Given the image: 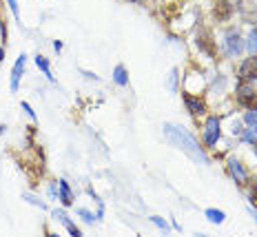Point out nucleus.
I'll use <instances>...</instances> for the list:
<instances>
[{
  "instance_id": "dca6fc26",
  "label": "nucleus",
  "mask_w": 257,
  "mask_h": 237,
  "mask_svg": "<svg viewBox=\"0 0 257 237\" xmlns=\"http://www.w3.org/2000/svg\"><path fill=\"white\" fill-rule=\"evenodd\" d=\"M244 122H246V124H250V126L257 124V106H255V109L250 106V109L244 113Z\"/></svg>"
},
{
  "instance_id": "39448f33",
  "label": "nucleus",
  "mask_w": 257,
  "mask_h": 237,
  "mask_svg": "<svg viewBox=\"0 0 257 237\" xmlns=\"http://www.w3.org/2000/svg\"><path fill=\"white\" fill-rule=\"evenodd\" d=\"M240 80L242 82H253L257 80V56L253 54L240 64Z\"/></svg>"
},
{
  "instance_id": "cd10ccee",
  "label": "nucleus",
  "mask_w": 257,
  "mask_h": 237,
  "mask_svg": "<svg viewBox=\"0 0 257 237\" xmlns=\"http://www.w3.org/2000/svg\"><path fill=\"white\" fill-rule=\"evenodd\" d=\"M0 27H2V18H0ZM2 34H4V27H2Z\"/></svg>"
},
{
  "instance_id": "1a4fd4ad",
  "label": "nucleus",
  "mask_w": 257,
  "mask_h": 237,
  "mask_svg": "<svg viewBox=\"0 0 257 237\" xmlns=\"http://www.w3.org/2000/svg\"><path fill=\"white\" fill-rule=\"evenodd\" d=\"M233 16V4L228 2V0H218L213 7V18L218 20V22H224V20H228Z\"/></svg>"
},
{
  "instance_id": "5701e85b",
  "label": "nucleus",
  "mask_w": 257,
  "mask_h": 237,
  "mask_svg": "<svg viewBox=\"0 0 257 237\" xmlns=\"http://www.w3.org/2000/svg\"><path fill=\"white\" fill-rule=\"evenodd\" d=\"M253 182H255V184H250V193H248V195H250V202L257 206V180H253Z\"/></svg>"
},
{
  "instance_id": "f03ea898",
  "label": "nucleus",
  "mask_w": 257,
  "mask_h": 237,
  "mask_svg": "<svg viewBox=\"0 0 257 237\" xmlns=\"http://www.w3.org/2000/svg\"><path fill=\"white\" fill-rule=\"evenodd\" d=\"M220 118L218 116H210L206 120V124H204V142H206V146H215L220 140V136H222V128H220Z\"/></svg>"
},
{
  "instance_id": "9d476101",
  "label": "nucleus",
  "mask_w": 257,
  "mask_h": 237,
  "mask_svg": "<svg viewBox=\"0 0 257 237\" xmlns=\"http://www.w3.org/2000/svg\"><path fill=\"white\" fill-rule=\"evenodd\" d=\"M24 64H27V56L20 54L18 60H16V64H14V69H12V91H14V94L18 91L20 78H22V74H24Z\"/></svg>"
},
{
  "instance_id": "4468645a",
  "label": "nucleus",
  "mask_w": 257,
  "mask_h": 237,
  "mask_svg": "<svg viewBox=\"0 0 257 237\" xmlns=\"http://www.w3.org/2000/svg\"><path fill=\"white\" fill-rule=\"evenodd\" d=\"M36 64H38V69H42V74L47 76L49 80H54V74H51V66H49V60L44 58V56H38L36 58Z\"/></svg>"
},
{
  "instance_id": "ddd939ff",
  "label": "nucleus",
  "mask_w": 257,
  "mask_h": 237,
  "mask_svg": "<svg viewBox=\"0 0 257 237\" xmlns=\"http://www.w3.org/2000/svg\"><path fill=\"white\" fill-rule=\"evenodd\" d=\"M113 80H116L118 86H126L128 84V74L124 69V64H118L116 71H113Z\"/></svg>"
},
{
  "instance_id": "c85d7f7f",
  "label": "nucleus",
  "mask_w": 257,
  "mask_h": 237,
  "mask_svg": "<svg viewBox=\"0 0 257 237\" xmlns=\"http://www.w3.org/2000/svg\"><path fill=\"white\" fill-rule=\"evenodd\" d=\"M253 131H255V133H257V124H253Z\"/></svg>"
},
{
  "instance_id": "0eeeda50",
  "label": "nucleus",
  "mask_w": 257,
  "mask_h": 237,
  "mask_svg": "<svg viewBox=\"0 0 257 237\" xmlns=\"http://www.w3.org/2000/svg\"><path fill=\"white\" fill-rule=\"evenodd\" d=\"M238 102L242 106H246V109H250V106H255L257 102V91H253L250 86H246L244 82L238 86Z\"/></svg>"
},
{
  "instance_id": "f257e3e1",
  "label": "nucleus",
  "mask_w": 257,
  "mask_h": 237,
  "mask_svg": "<svg viewBox=\"0 0 257 237\" xmlns=\"http://www.w3.org/2000/svg\"><path fill=\"white\" fill-rule=\"evenodd\" d=\"M164 136H166V140L171 142V144H176L178 148H182L186 156H191L195 162L208 164V156L204 153V148L200 146V142L195 140V138L186 131V128H182V126H178V124H171V122H166V124H164Z\"/></svg>"
},
{
  "instance_id": "412c9836",
  "label": "nucleus",
  "mask_w": 257,
  "mask_h": 237,
  "mask_svg": "<svg viewBox=\"0 0 257 237\" xmlns=\"http://www.w3.org/2000/svg\"><path fill=\"white\" fill-rule=\"evenodd\" d=\"M9 2V7H12V14H14V18L16 20H20V9H18V2L16 0H7Z\"/></svg>"
},
{
  "instance_id": "a211bd4d",
  "label": "nucleus",
  "mask_w": 257,
  "mask_h": 237,
  "mask_svg": "<svg viewBox=\"0 0 257 237\" xmlns=\"http://www.w3.org/2000/svg\"><path fill=\"white\" fill-rule=\"evenodd\" d=\"M22 200H27V202H29V204H34V206H40L42 210L47 208V204L40 202V200H38V198H34V195H27V193H24V195H22Z\"/></svg>"
},
{
  "instance_id": "393cba45",
  "label": "nucleus",
  "mask_w": 257,
  "mask_h": 237,
  "mask_svg": "<svg viewBox=\"0 0 257 237\" xmlns=\"http://www.w3.org/2000/svg\"><path fill=\"white\" fill-rule=\"evenodd\" d=\"M54 49H56V51H62V42H60V40H56V42H54Z\"/></svg>"
},
{
  "instance_id": "a878e982",
  "label": "nucleus",
  "mask_w": 257,
  "mask_h": 237,
  "mask_svg": "<svg viewBox=\"0 0 257 237\" xmlns=\"http://www.w3.org/2000/svg\"><path fill=\"white\" fill-rule=\"evenodd\" d=\"M2 58H4V49H0V62H2Z\"/></svg>"
},
{
  "instance_id": "6e6552de",
  "label": "nucleus",
  "mask_w": 257,
  "mask_h": 237,
  "mask_svg": "<svg viewBox=\"0 0 257 237\" xmlns=\"http://www.w3.org/2000/svg\"><path fill=\"white\" fill-rule=\"evenodd\" d=\"M182 100H184V104H186V109L191 116H202V113L206 111V104H204V100H200V96L182 94Z\"/></svg>"
},
{
  "instance_id": "6ab92c4d",
  "label": "nucleus",
  "mask_w": 257,
  "mask_h": 237,
  "mask_svg": "<svg viewBox=\"0 0 257 237\" xmlns=\"http://www.w3.org/2000/svg\"><path fill=\"white\" fill-rule=\"evenodd\" d=\"M78 215L86 222V224H94V213H91V210H86V208H78Z\"/></svg>"
},
{
  "instance_id": "b1692460",
  "label": "nucleus",
  "mask_w": 257,
  "mask_h": 237,
  "mask_svg": "<svg viewBox=\"0 0 257 237\" xmlns=\"http://www.w3.org/2000/svg\"><path fill=\"white\" fill-rule=\"evenodd\" d=\"M20 106H22V111L27 113V116L32 118V120H36V111L32 109V106H29V102H22V104H20Z\"/></svg>"
},
{
  "instance_id": "9b49d317",
  "label": "nucleus",
  "mask_w": 257,
  "mask_h": 237,
  "mask_svg": "<svg viewBox=\"0 0 257 237\" xmlns=\"http://www.w3.org/2000/svg\"><path fill=\"white\" fill-rule=\"evenodd\" d=\"M54 218L56 220H58V222H62V224H64V228L66 230H69V233L71 235H74V237H80L82 233H80V228H78V226H76L74 224V222H71L69 218H66V213H64V210H54Z\"/></svg>"
},
{
  "instance_id": "f8f14e48",
  "label": "nucleus",
  "mask_w": 257,
  "mask_h": 237,
  "mask_svg": "<svg viewBox=\"0 0 257 237\" xmlns=\"http://www.w3.org/2000/svg\"><path fill=\"white\" fill-rule=\"evenodd\" d=\"M58 193H60V202L64 206H71L74 204V193H71L69 184H66V180H58Z\"/></svg>"
},
{
  "instance_id": "aec40b11",
  "label": "nucleus",
  "mask_w": 257,
  "mask_h": 237,
  "mask_svg": "<svg viewBox=\"0 0 257 237\" xmlns=\"http://www.w3.org/2000/svg\"><path fill=\"white\" fill-rule=\"evenodd\" d=\"M151 222H153V224L158 226V228H162L164 233H166V230H168V224H166V222H164L162 218H151Z\"/></svg>"
},
{
  "instance_id": "20e7f679",
  "label": "nucleus",
  "mask_w": 257,
  "mask_h": 237,
  "mask_svg": "<svg viewBox=\"0 0 257 237\" xmlns=\"http://www.w3.org/2000/svg\"><path fill=\"white\" fill-rule=\"evenodd\" d=\"M198 47H200V51L208 54L210 58H218V49H215L213 34H210L208 29H200L198 32Z\"/></svg>"
},
{
  "instance_id": "7ed1b4c3",
  "label": "nucleus",
  "mask_w": 257,
  "mask_h": 237,
  "mask_svg": "<svg viewBox=\"0 0 257 237\" xmlns=\"http://www.w3.org/2000/svg\"><path fill=\"white\" fill-rule=\"evenodd\" d=\"M224 49H226V56H240L242 51H244V40H242L240 32H235V29H228L224 36Z\"/></svg>"
},
{
  "instance_id": "423d86ee",
  "label": "nucleus",
  "mask_w": 257,
  "mask_h": 237,
  "mask_svg": "<svg viewBox=\"0 0 257 237\" xmlns=\"http://www.w3.org/2000/svg\"><path fill=\"white\" fill-rule=\"evenodd\" d=\"M228 173H230V178H233L235 182L240 184V186H244V184L248 182L246 168H244V164H242L240 160H235V158H230V160H228Z\"/></svg>"
},
{
  "instance_id": "2eb2a0df",
  "label": "nucleus",
  "mask_w": 257,
  "mask_h": 237,
  "mask_svg": "<svg viewBox=\"0 0 257 237\" xmlns=\"http://www.w3.org/2000/svg\"><path fill=\"white\" fill-rule=\"evenodd\" d=\"M206 218H208V222H213V224H222V222L226 220V215H224V210L208 208L206 210Z\"/></svg>"
},
{
  "instance_id": "4be33fe9",
  "label": "nucleus",
  "mask_w": 257,
  "mask_h": 237,
  "mask_svg": "<svg viewBox=\"0 0 257 237\" xmlns=\"http://www.w3.org/2000/svg\"><path fill=\"white\" fill-rule=\"evenodd\" d=\"M168 84H171V89L176 91L178 89V69L171 71V78H168Z\"/></svg>"
},
{
  "instance_id": "bb28decb",
  "label": "nucleus",
  "mask_w": 257,
  "mask_h": 237,
  "mask_svg": "<svg viewBox=\"0 0 257 237\" xmlns=\"http://www.w3.org/2000/svg\"><path fill=\"white\" fill-rule=\"evenodd\" d=\"M4 128H7V126H4V124H0V136H2V131H4Z\"/></svg>"
},
{
  "instance_id": "f3484780",
  "label": "nucleus",
  "mask_w": 257,
  "mask_h": 237,
  "mask_svg": "<svg viewBox=\"0 0 257 237\" xmlns=\"http://www.w3.org/2000/svg\"><path fill=\"white\" fill-rule=\"evenodd\" d=\"M248 51H250V56L257 54V27H253V32L248 36Z\"/></svg>"
}]
</instances>
